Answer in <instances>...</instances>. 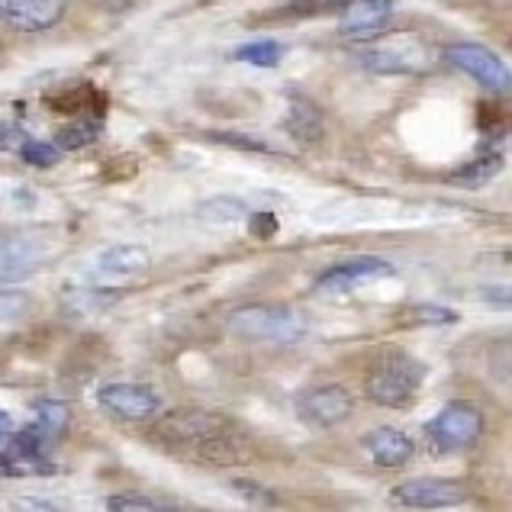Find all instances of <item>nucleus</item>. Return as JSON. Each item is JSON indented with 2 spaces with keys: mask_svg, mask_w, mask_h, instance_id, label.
Masks as SVG:
<instances>
[{
  "mask_svg": "<svg viewBox=\"0 0 512 512\" xmlns=\"http://www.w3.org/2000/svg\"><path fill=\"white\" fill-rule=\"evenodd\" d=\"M0 281L4 287L26 281L29 274H36L46 265V248L29 236H7L4 239V252H0Z\"/></svg>",
  "mask_w": 512,
  "mask_h": 512,
  "instance_id": "nucleus-12",
  "label": "nucleus"
},
{
  "mask_svg": "<svg viewBox=\"0 0 512 512\" xmlns=\"http://www.w3.org/2000/svg\"><path fill=\"white\" fill-rule=\"evenodd\" d=\"M297 413L303 422H310L316 429H332V426H342V422L355 413V397H351V390H345L342 384L313 387L300 397Z\"/></svg>",
  "mask_w": 512,
  "mask_h": 512,
  "instance_id": "nucleus-8",
  "label": "nucleus"
},
{
  "mask_svg": "<svg viewBox=\"0 0 512 512\" xmlns=\"http://www.w3.org/2000/svg\"><path fill=\"white\" fill-rule=\"evenodd\" d=\"M107 509H113V512H149V509H158V503L149 500V496H129V493H123V496H110Z\"/></svg>",
  "mask_w": 512,
  "mask_h": 512,
  "instance_id": "nucleus-26",
  "label": "nucleus"
},
{
  "mask_svg": "<svg viewBox=\"0 0 512 512\" xmlns=\"http://www.w3.org/2000/svg\"><path fill=\"white\" fill-rule=\"evenodd\" d=\"M500 171H503V155L500 152L480 155V158H474L471 165H464V168H458L455 174H451V184H458V187H484Z\"/></svg>",
  "mask_w": 512,
  "mask_h": 512,
  "instance_id": "nucleus-18",
  "label": "nucleus"
},
{
  "mask_svg": "<svg viewBox=\"0 0 512 512\" xmlns=\"http://www.w3.org/2000/svg\"><path fill=\"white\" fill-rule=\"evenodd\" d=\"M226 332L245 342H268V345H290L300 342L306 323L297 310L290 306H274V303H255L242 306L226 319Z\"/></svg>",
  "mask_w": 512,
  "mask_h": 512,
  "instance_id": "nucleus-3",
  "label": "nucleus"
},
{
  "mask_svg": "<svg viewBox=\"0 0 512 512\" xmlns=\"http://www.w3.org/2000/svg\"><path fill=\"white\" fill-rule=\"evenodd\" d=\"M52 471H55V467L42 455H10V458H4V474L7 477H26V474L42 477V474H52Z\"/></svg>",
  "mask_w": 512,
  "mask_h": 512,
  "instance_id": "nucleus-22",
  "label": "nucleus"
},
{
  "mask_svg": "<svg viewBox=\"0 0 512 512\" xmlns=\"http://www.w3.org/2000/svg\"><path fill=\"white\" fill-rule=\"evenodd\" d=\"M68 419H71V409L65 403H58V400H42L33 406V426L49 438L55 435H62L65 426H68Z\"/></svg>",
  "mask_w": 512,
  "mask_h": 512,
  "instance_id": "nucleus-19",
  "label": "nucleus"
},
{
  "mask_svg": "<svg viewBox=\"0 0 512 512\" xmlns=\"http://www.w3.org/2000/svg\"><path fill=\"white\" fill-rule=\"evenodd\" d=\"M116 300H120V290H107V287H84V290H78L75 297H71V303H75L78 310H84V313H97V310H104V306H110Z\"/></svg>",
  "mask_w": 512,
  "mask_h": 512,
  "instance_id": "nucleus-23",
  "label": "nucleus"
},
{
  "mask_svg": "<svg viewBox=\"0 0 512 512\" xmlns=\"http://www.w3.org/2000/svg\"><path fill=\"white\" fill-rule=\"evenodd\" d=\"M387 274H393V268L384 258H351V261H342L339 268L326 271L316 281V287L323 290V294H345V290H355V287L377 281V277H387Z\"/></svg>",
  "mask_w": 512,
  "mask_h": 512,
  "instance_id": "nucleus-13",
  "label": "nucleus"
},
{
  "mask_svg": "<svg viewBox=\"0 0 512 512\" xmlns=\"http://www.w3.org/2000/svg\"><path fill=\"white\" fill-rule=\"evenodd\" d=\"M364 448H368V455L377 467H387V471H397V467L409 464L416 455V445L413 438L400 429H374L368 438H364Z\"/></svg>",
  "mask_w": 512,
  "mask_h": 512,
  "instance_id": "nucleus-14",
  "label": "nucleus"
},
{
  "mask_svg": "<svg viewBox=\"0 0 512 512\" xmlns=\"http://www.w3.org/2000/svg\"><path fill=\"white\" fill-rule=\"evenodd\" d=\"M97 403L123 422H152L162 409L158 393L145 384H104L97 390Z\"/></svg>",
  "mask_w": 512,
  "mask_h": 512,
  "instance_id": "nucleus-7",
  "label": "nucleus"
},
{
  "mask_svg": "<svg viewBox=\"0 0 512 512\" xmlns=\"http://www.w3.org/2000/svg\"><path fill=\"white\" fill-rule=\"evenodd\" d=\"M390 13L393 0H348L339 13V33L355 42L374 39L390 23Z\"/></svg>",
  "mask_w": 512,
  "mask_h": 512,
  "instance_id": "nucleus-11",
  "label": "nucleus"
},
{
  "mask_svg": "<svg viewBox=\"0 0 512 512\" xmlns=\"http://www.w3.org/2000/svg\"><path fill=\"white\" fill-rule=\"evenodd\" d=\"M284 129L294 136L300 145H319L326 136V123H323V113H319L310 100H290V110H287V120Z\"/></svg>",
  "mask_w": 512,
  "mask_h": 512,
  "instance_id": "nucleus-16",
  "label": "nucleus"
},
{
  "mask_svg": "<svg viewBox=\"0 0 512 512\" xmlns=\"http://www.w3.org/2000/svg\"><path fill=\"white\" fill-rule=\"evenodd\" d=\"M149 438L158 448L171 451V455L216 464V467L239 461L248 442L242 426L232 416L210 413V409H190V406L155 416Z\"/></svg>",
  "mask_w": 512,
  "mask_h": 512,
  "instance_id": "nucleus-1",
  "label": "nucleus"
},
{
  "mask_svg": "<svg viewBox=\"0 0 512 512\" xmlns=\"http://www.w3.org/2000/svg\"><path fill=\"white\" fill-rule=\"evenodd\" d=\"M149 252L142 245H113L107 252H100L94 261V271L100 277H133L149 268Z\"/></svg>",
  "mask_w": 512,
  "mask_h": 512,
  "instance_id": "nucleus-15",
  "label": "nucleus"
},
{
  "mask_svg": "<svg viewBox=\"0 0 512 512\" xmlns=\"http://www.w3.org/2000/svg\"><path fill=\"white\" fill-rule=\"evenodd\" d=\"M358 62L374 75H422L429 68V46L416 36H387L368 46Z\"/></svg>",
  "mask_w": 512,
  "mask_h": 512,
  "instance_id": "nucleus-4",
  "label": "nucleus"
},
{
  "mask_svg": "<svg viewBox=\"0 0 512 512\" xmlns=\"http://www.w3.org/2000/svg\"><path fill=\"white\" fill-rule=\"evenodd\" d=\"M68 0H0L4 23L17 33H46L65 17Z\"/></svg>",
  "mask_w": 512,
  "mask_h": 512,
  "instance_id": "nucleus-10",
  "label": "nucleus"
},
{
  "mask_svg": "<svg viewBox=\"0 0 512 512\" xmlns=\"http://www.w3.org/2000/svg\"><path fill=\"white\" fill-rule=\"evenodd\" d=\"M91 7H97V10H104V13H123V10H129L136 4V0H87Z\"/></svg>",
  "mask_w": 512,
  "mask_h": 512,
  "instance_id": "nucleus-30",
  "label": "nucleus"
},
{
  "mask_svg": "<svg viewBox=\"0 0 512 512\" xmlns=\"http://www.w3.org/2000/svg\"><path fill=\"white\" fill-rule=\"evenodd\" d=\"M426 435L435 451H464L484 435V413L474 403H448L426 426Z\"/></svg>",
  "mask_w": 512,
  "mask_h": 512,
  "instance_id": "nucleus-5",
  "label": "nucleus"
},
{
  "mask_svg": "<svg viewBox=\"0 0 512 512\" xmlns=\"http://www.w3.org/2000/svg\"><path fill=\"white\" fill-rule=\"evenodd\" d=\"M445 58L458 71H464L467 78H474L484 91L490 94H512V71L500 55H493L487 46H477V42H458V46H448Z\"/></svg>",
  "mask_w": 512,
  "mask_h": 512,
  "instance_id": "nucleus-6",
  "label": "nucleus"
},
{
  "mask_svg": "<svg viewBox=\"0 0 512 512\" xmlns=\"http://www.w3.org/2000/svg\"><path fill=\"white\" fill-rule=\"evenodd\" d=\"M284 55V46L274 39H258V42H248V46L236 49V62H245V65H258V68H274L281 62Z\"/></svg>",
  "mask_w": 512,
  "mask_h": 512,
  "instance_id": "nucleus-20",
  "label": "nucleus"
},
{
  "mask_svg": "<svg viewBox=\"0 0 512 512\" xmlns=\"http://www.w3.org/2000/svg\"><path fill=\"white\" fill-rule=\"evenodd\" d=\"M248 216V207L239 197H210L197 207V219L213 226H236Z\"/></svg>",
  "mask_w": 512,
  "mask_h": 512,
  "instance_id": "nucleus-17",
  "label": "nucleus"
},
{
  "mask_svg": "<svg viewBox=\"0 0 512 512\" xmlns=\"http://www.w3.org/2000/svg\"><path fill=\"white\" fill-rule=\"evenodd\" d=\"M348 0H294L281 10V17H319V13H329V10H345Z\"/></svg>",
  "mask_w": 512,
  "mask_h": 512,
  "instance_id": "nucleus-24",
  "label": "nucleus"
},
{
  "mask_svg": "<svg viewBox=\"0 0 512 512\" xmlns=\"http://www.w3.org/2000/svg\"><path fill=\"white\" fill-rule=\"evenodd\" d=\"M464 500H467L464 484L445 477H416L393 490V503L406 509H448Z\"/></svg>",
  "mask_w": 512,
  "mask_h": 512,
  "instance_id": "nucleus-9",
  "label": "nucleus"
},
{
  "mask_svg": "<svg viewBox=\"0 0 512 512\" xmlns=\"http://www.w3.org/2000/svg\"><path fill=\"white\" fill-rule=\"evenodd\" d=\"M426 364L400 348H384L364 371V397L384 409H403L416 400Z\"/></svg>",
  "mask_w": 512,
  "mask_h": 512,
  "instance_id": "nucleus-2",
  "label": "nucleus"
},
{
  "mask_svg": "<svg viewBox=\"0 0 512 512\" xmlns=\"http://www.w3.org/2000/svg\"><path fill=\"white\" fill-rule=\"evenodd\" d=\"M20 155H23V162L36 165V168H52V165L58 162V149H55V145H49V142H39V139H29V142H23Z\"/></svg>",
  "mask_w": 512,
  "mask_h": 512,
  "instance_id": "nucleus-25",
  "label": "nucleus"
},
{
  "mask_svg": "<svg viewBox=\"0 0 512 512\" xmlns=\"http://www.w3.org/2000/svg\"><path fill=\"white\" fill-rule=\"evenodd\" d=\"M100 139V123L91 120V116H81V120H71L62 133H58V145L62 149H87V145H94Z\"/></svg>",
  "mask_w": 512,
  "mask_h": 512,
  "instance_id": "nucleus-21",
  "label": "nucleus"
},
{
  "mask_svg": "<svg viewBox=\"0 0 512 512\" xmlns=\"http://www.w3.org/2000/svg\"><path fill=\"white\" fill-rule=\"evenodd\" d=\"M248 229H252V236L258 239H271L277 236V216L271 210H255L248 216Z\"/></svg>",
  "mask_w": 512,
  "mask_h": 512,
  "instance_id": "nucleus-27",
  "label": "nucleus"
},
{
  "mask_svg": "<svg viewBox=\"0 0 512 512\" xmlns=\"http://www.w3.org/2000/svg\"><path fill=\"white\" fill-rule=\"evenodd\" d=\"M413 319H419V323H455L458 316L442 310V306H419V310H413Z\"/></svg>",
  "mask_w": 512,
  "mask_h": 512,
  "instance_id": "nucleus-28",
  "label": "nucleus"
},
{
  "mask_svg": "<svg viewBox=\"0 0 512 512\" xmlns=\"http://www.w3.org/2000/svg\"><path fill=\"white\" fill-rule=\"evenodd\" d=\"M506 258H509V261H512V252H509V255H506Z\"/></svg>",
  "mask_w": 512,
  "mask_h": 512,
  "instance_id": "nucleus-31",
  "label": "nucleus"
},
{
  "mask_svg": "<svg viewBox=\"0 0 512 512\" xmlns=\"http://www.w3.org/2000/svg\"><path fill=\"white\" fill-rule=\"evenodd\" d=\"M484 297L487 303H493V306H509L512 310V284H493V287H484Z\"/></svg>",
  "mask_w": 512,
  "mask_h": 512,
  "instance_id": "nucleus-29",
  "label": "nucleus"
}]
</instances>
